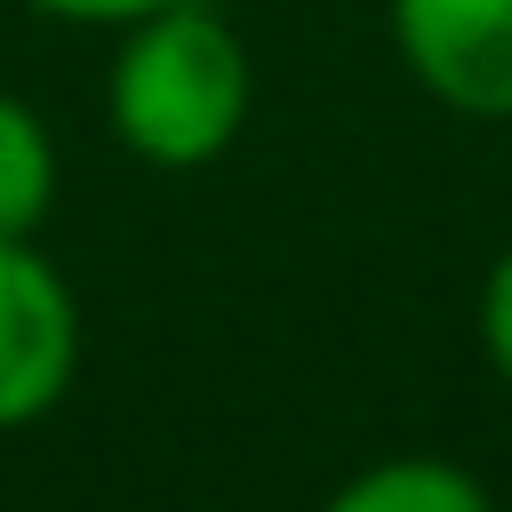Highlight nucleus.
<instances>
[{"instance_id": "nucleus-1", "label": "nucleus", "mask_w": 512, "mask_h": 512, "mask_svg": "<svg viewBox=\"0 0 512 512\" xmlns=\"http://www.w3.org/2000/svg\"><path fill=\"white\" fill-rule=\"evenodd\" d=\"M256 112V56L232 16L208 0H168L120 24L104 64V128L144 168H216Z\"/></svg>"}, {"instance_id": "nucleus-2", "label": "nucleus", "mask_w": 512, "mask_h": 512, "mask_svg": "<svg viewBox=\"0 0 512 512\" xmlns=\"http://www.w3.org/2000/svg\"><path fill=\"white\" fill-rule=\"evenodd\" d=\"M80 376V296L40 240H0V432L64 408Z\"/></svg>"}, {"instance_id": "nucleus-3", "label": "nucleus", "mask_w": 512, "mask_h": 512, "mask_svg": "<svg viewBox=\"0 0 512 512\" xmlns=\"http://www.w3.org/2000/svg\"><path fill=\"white\" fill-rule=\"evenodd\" d=\"M408 80L456 120H512V0H384Z\"/></svg>"}, {"instance_id": "nucleus-4", "label": "nucleus", "mask_w": 512, "mask_h": 512, "mask_svg": "<svg viewBox=\"0 0 512 512\" xmlns=\"http://www.w3.org/2000/svg\"><path fill=\"white\" fill-rule=\"evenodd\" d=\"M312 512H496L488 480L432 448H392L360 472H344Z\"/></svg>"}, {"instance_id": "nucleus-5", "label": "nucleus", "mask_w": 512, "mask_h": 512, "mask_svg": "<svg viewBox=\"0 0 512 512\" xmlns=\"http://www.w3.org/2000/svg\"><path fill=\"white\" fill-rule=\"evenodd\" d=\"M56 176H64V160H56L48 120L0 88V240H40V224L56 208Z\"/></svg>"}, {"instance_id": "nucleus-6", "label": "nucleus", "mask_w": 512, "mask_h": 512, "mask_svg": "<svg viewBox=\"0 0 512 512\" xmlns=\"http://www.w3.org/2000/svg\"><path fill=\"white\" fill-rule=\"evenodd\" d=\"M472 328H480V360H488V376L512 392V240H504V248L488 256V272H480Z\"/></svg>"}, {"instance_id": "nucleus-7", "label": "nucleus", "mask_w": 512, "mask_h": 512, "mask_svg": "<svg viewBox=\"0 0 512 512\" xmlns=\"http://www.w3.org/2000/svg\"><path fill=\"white\" fill-rule=\"evenodd\" d=\"M16 8H32V16H48V24L120 32V24H136V16H152V8H168V0H16Z\"/></svg>"}]
</instances>
